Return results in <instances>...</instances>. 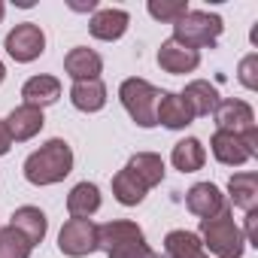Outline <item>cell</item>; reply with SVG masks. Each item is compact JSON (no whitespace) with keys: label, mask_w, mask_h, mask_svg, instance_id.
Returning <instances> with one entry per match:
<instances>
[{"label":"cell","mask_w":258,"mask_h":258,"mask_svg":"<svg viewBox=\"0 0 258 258\" xmlns=\"http://www.w3.org/2000/svg\"><path fill=\"white\" fill-rule=\"evenodd\" d=\"M124 167L131 170V173L146 185V188L161 185V182H164V173H167L164 158H161V155H155V152H137V155H131V161H127Z\"/></svg>","instance_id":"obj_23"},{"label":"cell","mask_w":258,"mask_h":258,"mask_svg":"<svg viewBox=\"0 0 258 258\" xmlns=\"http://www.w3.org/2000/svg\"><path fill=\"white\" fill-rule=\"evenodd\" d=\"M170 161H173V167H176L179 173H195V170L204 167L207 149H204V143H201L198 137H185V140H179V143L173 146Z\"/></svg>","instance_id":"obj_24"},{"label":"cell","mask_w":258,"mask_h":258,"mask_svg":"<svg viewBox=\"0 0 258 258\" xmlns=\"http://www.w3.org/2000/svg\"><path fill=\"white\" fill-rule=\"evenodd\" d=\"M70 103L79 112H100L106 106V85L100 79H85L70 85Z\"/></svg>","instance_id":"obj_20"},{"label":"cell","mask_w":258,"mask_h":258,"mask_svg":"<svg viewBox=\"0 0 258 258\" xmlns=\"http://www.w3.org/2000/svg\"><path fill=\"white\" fill-rule=\"evenodd\" d=\"M97 249L106 258H146L152 252L143 228L131 219H112L97 225Z\"/></svg>","instance_id":"obj_2"},{"label":"cell","mask_w":258,"mask_h":258,"mask_svg":"<svg viewBox=\"0 0 258 258\" xmlns=\"http://www.w3.org/2000/svg\"><path fill=\"white\" fill-rule=\"evenodd\" d=\"M213 158L225 167H240L252 158H258V127H249L243 134H231V131H216L210 140Z\"/></svg>","instance_id":"obj_6"},{"label":"cell","mask_w":258,"mask_h":258,"mask_svg":"<svg viewBox=\"0 0 258 258\" xmlns=\"http://www.w3.org/2000/svg\"><path fill=\"white\" fill-rule=\"evenodd\" d=\"M25 179L31 185H55V182H64L73 170V149L67 140L61 137H52L46 140L37 152H31L25 158Z\"/></svg>","instance_id":"obj_1"},{"label":"cell","mask_w":258,"mask_h":258,"mask_svg":"<svg viewBox=\"0 0 258 258\" xmlns=\"http://www.w3.org/2000/svg\"><path fill=\"white\" fill-rule=\"evenodd\" d=\"M4 121H7V127H10L13 143H25V140H34V137L43 131L46 115H43V109L22 103V106H16V109H13Z\"/></svg>","instance_id":"obj_11"},{"label":"cell","mask_w":258,"mask_h":258,"mask_svg":"<svg viewBox=\"0 0 258 258\" xmlns=\"http://www.w3.org/2000/svg\"><path fill=\"white\" fill-rule=\"evenodd\" d=\"M4 49H7V55H10L16 64H31V61H37V58L46 52V34H43L40 25L22 22V25H16V28L7 34Z\"/></svg>","instance_id":"obj_7"},{"label":"cell","mask_w":258,"mask_h":258,"mask_svg":"<svg viewBox=\"0 0 258 258\" xmlns=\"http://www.w3.org/2000/svg\"><path fill=\"white\" fill-rule=\"evenodd\" d=\"M4 79H7V67H4V61H0V85H4Z\"/></svg>","instance_id":"obj_30"},{"label":"cell","mask_w":258,"mask_h":258,"mask_svg":"<svg viewBox=\"0 0 258 258\" xmlns=\"http://www.w3.org/2000/svg\"><path fill=\"white\" fill-rule=\"evenodd\" d=\"M146 258H164V255H158V252H149V255H146Z\"/></svg>","instance_id":"obj_32"},{"label":"cell","mask_w":258,"mask_h":258,"mask_svg":"<svg viewBox=\"0 0 258 258\" xmlns=\"http://www.w3.org/2000/svg\"><path fill=\"white\" fill-rule=\"evenodd\" d=\"M10 149H13V137H10V127H7V121L0 118V158H4V155H10Z\"/></svg>","instance_id":"obj_29"},{"label":"cell","mask_w":258,"mask_h":258,"mask_svg":"<svg viewBox=\"0 0 258 258\" xmlns=\"http://www.w3.org/2000/svg\"><path fill=\"white\" fill-rule=\"evenodd\" d=\"M10 225H13L19 234H25V240H28L31 246H40V243L46 240V231H49V219H46V213H43L40 207H19V210L13 213Z\"/></svg>","instance_id":"obj_17"},{"label":"cell","mask_w":258,"mask_h":258,"mask_svg":"<svg viewBox=\"0 0 258 258\" xmlns=\"http://www.w3.org/2000/svg\"><path fill=\"white\" fill-rule=\"evenodd\" d=\"M182 100L188 103L191 115L198 118V115H213L222 97H219V88H216V85H210L207 79H195V82H188V85H185Z\"/></svg>","instance_id":"obj_18"},{"label":"cell","mask_w":258,"mask_h":258,"mask_svg":"<svg viewBox=\"0 0 258 258\" xmlns=\"http://www.w3.org/2000/svg\"><path fill=\"white\" fill-rule=\"evenodd\" d=\"M97 210H100V188L94 182H76L67 195L70 219H91Z\"/></svg>","instance_id":"obj_21"},{"label":"cell","mask_w":258,"mask_h":258,"mask_svg":"<svg viewBox=\"0 0 258 258\" xmlns=\"http://www.w3.org/2000/svg\"><path fill=\"white\" fill-rule=\"evenodd\" d=\"M64 70L73 82H85V79H100L103 73V58L94 52V49H85V46H76L67 52L64 58Z\"/></svg>","instance_id":"obj_15"},{"label":"cell","mask_w":258,"mask_h":258,"mask_svg":"<svg viewBox=\"0 0 258 258\" xmlns=\"http://www.w3.org/2000/svg\"><path fill=\"white\" fill-rule=\"evenodd\" d=\"M127 25H131V16L124 10H97L88 22V31L94 40H103V43H115L127 34Z\"/></svg>","instance_id":"obj_13"},{"label":"cell","mask_w":258,"mask_h":258,"mask_svg":"<svg viewBox=\"0 0 258 258\" xmlns=\"http://www.w3.org/2000/svg\"><path fill=\"white\" fill-rule=\"evenodd\" d=\"M155 118H158V124L170 127V131H182V127H188V124L195 121L188 103H185L182 94H176V91H161V97H158V109H155Z\"/></svg>","instance_id":"obj_14"},{"label":"cell","mask_w":258,"mask_h":258,"mask_svg":"<svg viewBox=\"0 0 258 258\" xmlns=\"http://www.w3.org/2000/svg\"><path fill=\"white\" fill-rule=\"evenodd\" d=\"M237 79H240V85L249 88V91L258 88V52H249V55L240 61V67H237Z\"/></svg>","instance_id":"obj_28"},{"label":"cell","mask_w":258,"mask_h":258,"mask_svg":"<svg viewBox=\"0 0 258 258\" xmlns=\"http://www.w3.org/2000/svg\"><path fill=\"white\" fill-rule=\"evenodd\" d=\"M185 207H188V213H195L198 219H210V216L222 213V210L228 207V201H225V195L219 191V185H213V182H195V185L185 191Z\"/></svg>","instance_id":"obj_10"},{"label":"cell","mask_w":258,"mask_h":258,"mask_svg":"<svg viewBox=\"0 0 258 258\" xmlns=\"http://www.w3.org/2000/svg\"><path fill=\"white\" fill-rule=\"evenodd\" d=\"M158 67L164 73H173V76H182V73H195L201 67V52L195 49H185L173 40H164L161 49H158Z\"/></svg>","instance_id":"obj_12"},{"label":"cell","mask_w":258,"mask_h":258,"mask_svg":"<svg viewBox=\"0 0 258 258\" xmlns=\"http://www.w3.org/2000/svg\"><path fill=\"white\" fill-rule=\"evenodd\" d=\"M146 185L127 170V167H121L115 176H112V195H115V201L121 204V207H137V204H143V198H146Z\"/></svg>","instance_id":"obj_25"},{"label":"cell","mask_w":258,"mask_h":258,"mask_svg":"<svg viewBox=\"0 0 258 258\" xmlns=\"http://www.w3.org/2000/svg\"><path fill=\"white\" fill-rule=\"evenodd\" d=\"M58 249L67 258H85L97 252V225L91 219H70L58 234Z\"/></svg>","instance_id":"obj_8"},{"label":"cell","mask_w":258,"mask_h":258,"mask_svg":"<svg viewBox=\"0 0 258 258\" xmlns=\"http://www.w3.org/2000/svg\"><path fill=\"white\" fill-rule=\"evenodd\" d=\"M146 10H149V16L155 22H170L173 25L176 19H182L188 13V4L185 0H149Z\"/></svg>","instance_id":"obj_27"},{"label":"cell","mask_w":258,"mask_h":258,"mask_svg":"<svg viewBox=\"0 0 258 258\" xmlns=\"http://www.w3.org/2000/svg\"><path fill=\"white\" fill-rule=\"evenodd\" d=\"M216 131H231V134H243L249 127H255V112L246 100L237 97H225L216 106Z\"/></svg>","instance_id":"obj_9"},{"label":"cell","mask_w":258,"mask_h":258,"mask_svg":"<svg viewBox=\"0 0 258 258\" xmlns=\"http://www.w3.org/2000/svg\"><path fill=\"white\" fill-rule=\"evenodd\" d=\"M58 97H61V79H58V76L40 73V76H31V79L22 85V100H25L28 106L43 109V106L58 103Z\"/></svg>","instance_id":"obj_16"},{"label":"cell","mask_w":258,"mask_h":258,"mask_svg":"<svg viewBox=\"0 0 258 258\" xmlns=\"http://www.w3.org/2000/svg\"><path fill=\"white\" fill-rule=\"evenodd\" d=\"M164 258H213V255H207V249L195 231L176 228L164 237Z\"/></svg>","instance_id":"obj_22"},{"label":"cell","mask_w":258,"mask_h":258,"mask_svg":"<svg viewBox=\"0 0 258 258\" xmlns=\"http://www.w3.org/2000/svg\"><path fill=\"white\" fill-rule=\"evenodd\" d=\"M4 16H7V7H4V0H0V22H4Z\"/></svg>","instance_id":"obj_31"},{"label":"cell","mask_w":258,"mask_h":258,"mask_svg":"<svg viewBox=\"0 0 258 258\" xmlns=\"http://www.w3.org/2000/svg\"><path fill=\"white\" fill-rule=\"evenodd\" d=\"M228 198H231V204L240 207L243 213L258 210V173H252V170L234 173V176L228 179Z\"/></svg>","instance_id":"obj_19"},{"label":"cell","mask_w":258,"mask_h":258,"mask_svg":"<svg viewBox=\"0 0 258 258\" xmlns=\"http://www.w3.org/2000/svg\"><path fill=\"white\" fill-rule=\"evenodd\" d=\"M222 31H225L222 16L207 13V10H188L182 19L173 22V37L170 40L198 52V49H207V46L213 49L216 40L222 37Z\"/></svg>","instance_id":"obj_4"},{"label":"cell","mask_w":258,"mask_h":258,"mask_svg":"<svg viewBox=\"0 0 258 258\" xmlns=\"http://www.w3.org/2000/svg\"><path fill=\"white\" fill-rule=\"evenodd\" d=\"M198 237H201L204 249H210L213 258H243V252H246V237H243V228L234 222L231 207H225L222 213H216L210 219H201Z\"/></svg>","instance_id":"obj_3"},{"label":"cell","mask_w":258,"mask_h":258,"mask_svg":"<svg viewBox=\"0 0 258 258\" xmlns=\"http://www.w3.org/2000/svg\"><path fill=\"white\" fill-rule=\"evenodd\" d=\"M34 246L25 240V234H19L13 225L0 228V258H31Z\"/></svg>","instance_id":"obj_26"},{"label":"cell","mask_w":258,"mask_h":258,"mask_svg":"<svg viewBox=\"0 0 258 258\" xmlns=\"http://www.w3.org/2000/svg\"><path fill=\"white\" fill-rule=\"evenodd\" d=\"M158 97H161V91H158L152 82L140 79V76H131V79H124V82L118 85V100H121V106L127 109V115H131L140 127H155V124H158V118H155Z\"/></svg>","instance_id":"obj_5"}]
</instances>
